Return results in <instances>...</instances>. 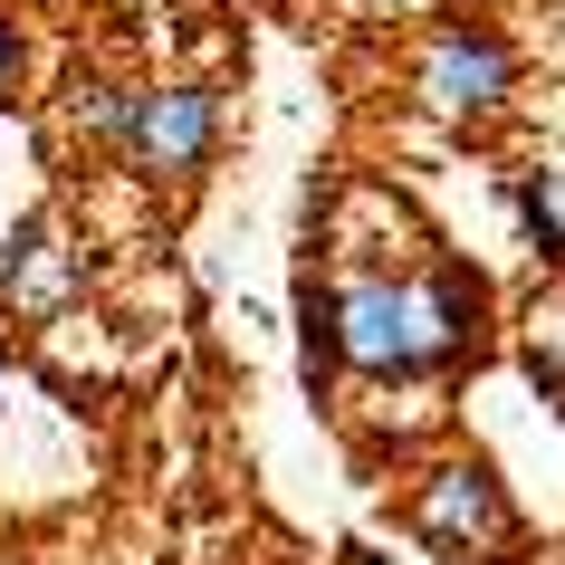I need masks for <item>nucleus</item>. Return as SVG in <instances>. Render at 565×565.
I'll list each match as a JSON object with an SVG mask.
<instances>
[{"label": "nucleus", "instance_id": "7ed1b4c3", "mask_svg": "<svg viewBox=\"0 0 565 565\" xmlns=\"http://www.w3.org/2000/svg\"><path fill=\"white\" fill-rule=\"evenodd\" d=\"M211 153H221V87L202 77H173V87H145L135 106V135H125V173L153 182V192H182V182L211 173Z\"/></svg>", "mask_w": 565, "mask_h": 565}, {"label": "nucleus", "instance_id": "423d86ee", "mask_svg": "<svg viewBox=\"0 0 565 565\" xmlns=\"http://www.w3.org/2000/svg\"><path fill=\"white\" fill-rule=\"evenodd\" d=\"M135 106H145V87H125V77H77V87H67V135H87V145L125 153Z\"/></svg>", "mask_w": 565, "mask_h": 565}, {"label": "nucleus", "instance_id": "f257e3e1", "mask_svg": "<svg viewBox=\"0 0 565 565\" xmlns=\"http://www.w3.org/2000/svg\"><path fill=\"white\" fill-rule=\"evenodd\" d=\"M489 335V278L470 259H413V268H355L335 288H307V374H364V384H413L441 364L479 355Z\"/></svg>", "mask_w": 565, "mask_h": 565}, {"label": "nucleus", "instance_id": "9d476101", "mask_svg": "<svg viewBox=\"0 0 565 565\" xmlns=\"http://www.w3.org/2000/svg\"><path fill=\"white\" fill-rule=\"evenodd\" d=\"M0 403H10V345H0Z\"/></svg>", "mask_w": 565, "mask_h": 565}, {"label": "nucleus", "instance_id": "6e6552de", "mask_svg": "<svg viewBox=\"0 0 565 565\" xmlns=\"http://www.w3.org/2000/svg\"><path fill=\"white\" fill-rule=\"evenodd\" d=\"M527 374H536L546 393H565V288L527 307Z\"/></svg>", "mask_w": 565, "mask_h": 565}, {"label": "nucleus", "instance_id": "f03ea898", "mask_svg": "<svg viewBox=\"0 0 565 565\" xmlns=\"http://www.w3.org/2000/svg\"><path fill=\"white\" fill-rule=\"evenodd\" d=\"M518 96V49L499 20H431L413 49V106L441 125H489Z\"/></svg>", "mask_w": 565, "mask_h": 565}, {"label": "nucleus", "instance_id": "20e7f679", "mask_svg": "<svg viewBox=\"0 0 565 565\" xmlns=\"http://www.w3.org/2000/svg\"><path fill=\"white\" fill-rule=\"evenodd\" d=\"M413 536L441 546V556H489V546L518 536V508H508L489 460H431L413 479Z\"/></svg>", "mask_w": 565, "mask_h": 565}, {"label": "nucleus", "instance_id": "39448f33", "mask_svg": "<svg viewBox=\"0 0 565 565\" xmlns=\"http://www.w3.org/2000/svg\"><path fill=\"white\" fill-rule=\"evenodd\" d=\"M0 298L20 307V317H58L67 298V249L49 221H20V231L0 239Z\"/></svg>", "mask_w": 565, "mask_h": 565}, {"label": "nucleus", "instance_id": "0eeeda50", "mask_svg": "<svg viewBox=\"0 0 565 565\" xmlns=\"http://www.w3.org/2000/svg\"><path fill=\"white\" fill-rule=\"evenodd\" d=\"M518 221H527V249H536V259L565 268V163H536V173L518 182Z\"/></svg>", "mask_w": 565, "mask_h": 565}, {"label": "nucleus", "instance_id": "1a4fd4ad", "mask_svg": "<svg viewBox=\"0 0 565 565\" xmlns=\"http://www.w3.org/2000/svg\"><path fill=\"white\" fill-rule=\"evenodd\" d=\"M20 67H30V49H20V20L0 10V106H20Z\"/></svg>", "mask_w": 565, "mask_h": 565}]
</instances>
